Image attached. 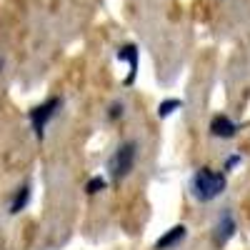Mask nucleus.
<instances>
[{
    "instance_id": "obj_1",
    "label": "nucleus",
    "mask_w": 250,
    "mask_h": 250,
    "mask_svg": "<svg viewBox=\"0 0 250 250\" xmlns=\"http://www.w3.org/2000/svg\"><path fill=\"white\" fill-rule=\"evenodd\" d=\"M225 185H228V178L223 170L200 168L193 173L190 183H188V193H190L195 203H210L225 193Z\"/></svg>"
},
{
    "instance_id": "obj_2",
    "label": "nucleus",
    "mask_w": 250,
    "mask_h": 250,
    "mask_svg": "<svg viewBox=\"0 0 250 250\" xmlns=\"http://www.w3.org/2000/svg\"><path fill=\"white\" fill-rule=\"evenodd\" d=\"M135 160H138V145L133 140L120 143L118 150L108 160V175L113 178V183H123L125 178H128L135 168Z\"/></svg>"
},
{
    "instance_id": "obj_3",
    "label": "nucleus",
    "mask_w": 250,
    "mask_h": 250,
    "mask_svg": "<svg viewBox=\"0 0 250 250\" xmlns=\"http://www.w3.org/2000/svg\"><path fill=\"white\" fill-rule=\"evenodd\" d=\"M60 108H62V100L60 98H50V100H45V103H40L38 108H33L30 110V125H33V133H35V138L38 140H43L45 138V128L50 125V120L60 113Z\"/></svg>"
},
{
    "instance_id": "obj_4",
    "label": "nucleus",
    "mask_w": 250,
    "mask_h": 250,
    "mask_svg": "<svg viewBox=\"0 0 250 250\" xmlns=\"http://www.w3.org/2000/svg\"><path fill=\"white\" fill-rule=\"evenodd\" d=\"M235 230H238L235 215H233V210H228V208H225V210L218 215L215 225H213V243H215V248H225L228 243L233 240Z\"/></svg>"
},
{
    "instance_id": "obj_5",
    "label": "nucleus",
    "mask_w": 250,
    "mask_h": 250,
    "mask_svg": "<svg viewBox=\"0 0 250 250\" xmlns=\"http://www.w3.org/2000/svg\"><path fill=\"white\" fill-rule=\"evenodd\" d=\"M115 58L120 60V62H128V78H125V88H130L133 83H135V78H138V65H140V50H138V45L135 43H125V45H120L118 48V53H115Z\"/></svg>"
},
{
    "instance_id": "obj_6",
    "label": "nucleus",
    "mask_w": 250,
    "mask_h": 250,
    "mask_svg": "<svg viewBox=\"0 0 250 250\" xmlns=\"http://www.w3.org/2000/svg\"><path fill=\"white\" fill-rule=\"evenodd\" d=\"M238 130H240V125H238L233 118H228L225 113H218V115H213V120H210V135H213V138L230 140V138L238 135Z\"/></svg>"
},
{
    "instance_id": "obj_7",
    "label": "nucleus",
    "mask_w": 250,
    "mask_h": 250,
    "mask_svg": "<svg viewBox=\"0 0 250 250\" xmlns=\"http://www.w3.org/2000/svg\"><path fill=\"white\" fill-rule=\"evenodd\" d=\"M185 238H188V225L178 223V225H173L170 230H165V233L155 240V250H175Z\"/></svg>"
},
{
    "instance_id": "obj_8",
    "label": "nucleus",
    "mask_w": 250,
    "mask_h": 250,
    "mask_svg": "<svg viewBox=\"0 0 250 250\" xmlns=\"http://www.w3.org/2000/svg\"><path fill=\"white\" fill-rule=\"evenodd\" d=\"M30 195H33V190H30V183H23L15 190V195H13V203H10V215H18V213H23L25 208H28V203H30Z\"/></svg>"
},
{
    "instance_id": "obj_9",
    "label": "nucleus",
    "mask_w": 250,
    "mask_h": 250,
    "mask_svg": "<svg viewBox=\"0 0 250 250\" xmlns=\"http://www.w3.org/2000/svg\"><path fill=\"white\" fill-rule=\"evenodd\" d=\"M180 108H183V100H178V98H168V100H163L160 105H158V118L165 120V118H170L173 113H178Z\"/></svg>"
},
{
    "instance_id": "obj_10",
    "label": "nucleus",
    "mask_w": 250,
    "mask_h": 250,
    "mask_svg": "<svg viewBox=\"0 0 250 250\" xmlns=\"http://www.w3.org/2000/svg\"><path fill=\"white\" fill-rule=\"evenodd\" d=\"M108 188V180H105V175H93L90 180H88V185H85V193L88 195H98V193H103Z\"/></svg>"
},
{
    "instance_id": "obj_11",
    "label": "nucleus",
    "mask_w": 250,
    "mask_h": 250,
    "mask_svg": "<svg viewBox=\"0 0 250 250\" xmlns=\"http://www.w3.org/2000/svg\"><path fill=\"white\" fill-rule=\"evenodd\" d=\"M238 163H240V153H233L230 158L225 160V165H223V170H225V173H228V170H233V168H235Z\"/></svg>"
},
{
    "instance_id": "obj_12",
    "label": "nucleus",
    "mask_w": 250,
    "mask_h": 250,
    "mask_svg": "<svg viewBox=\"0 0 250 250\" xmlns=\"http://www.w3.org/2000/svg\"><path fill=\"white\" fill-rule=\"evenodd\" d=\"M120 115H123V103H113V108H110L108 118H110V120H118Z\"/></svg>"
},
{
    "instance_id": "obj_13",
    "label": "nucleus",
    "mask_w": 250,
    "mask_h": 250,
    "mask_svg": "<svg viewBox=\"0 0 250 250\" xmlns=\"http://www.w3.org/2000/svg\"><path fill=\"white\" fill-rule=\"evenodd\" d=\"M0 65H3V60H0Z\"/></svg>"
}]
</instances>
